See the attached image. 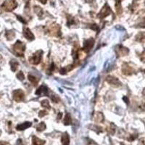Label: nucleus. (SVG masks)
Instances as JSON below:
<instances>
[{
    "mask_svg": "<svg viewBox=\"0 0 145 145\" xmlns=\"http://www.w3.org/2000/svg\"><path fill=\"white\" fill-rule=\"evenodd\" d=\"M85 1L86 2H88V3H91L92 2V0H85Z\"/></svg>",
    "mask_w": 145,
    "mask_h": 145,
    "instance_id": "nucleus-38",
    "label": "nucleus"
},
{
    "mask_svg": "<svg viewBox=\"0 0 145 145\" xmlns=\"http://www.w3.org/2000/svg\"><path fill=\"white\" fill-rule=\"evenodd\" d=\"M42 54H43V51L42 50H38L37 52H36L34 54V55L30 58V63L34 64V65H38V63L41 62Z\"/></svg>",
    "mask_w": 145,
    "mask_h": 145,
    "instance_id": "nucleus-5",
    "label": "nucleus"
},
{
    "mask_svg": "<svg viewBox=\"0 0 145 145\" xmlns=\"http://www.w3.org/2000/svg\"><path fill=\"white\" fill-rule=\"evenodd\" d=\"M72 123V120H71V117L69 113H66L65 119H64V124L65 126H68L70 124Z\"/></svg>",
    "mask_w": 145,
    "mask_h": 145,
    "instance_id": "nucleus-19",
    "label": "nucleus"
},
{
    "mask_svg": "<svg viewBox=\"0 0 145 145\" xmlns=\"http://www.w3.org/2000/svg\"><path fill=\"white\" fill-rule=\"evenodd\" d=\"M72 68H73V65H68V66L63 68L62 69L60 70V73L63 74V75H65L66 72H68V71H70Z\"/></svg>",
    "mask_w": 145,
    "mask_h": 145,
    "instance_id": "nucleus-20",
    "label": "nucleus"
},
{
    "mask_svg": "<svg viewBox=\"0 0 145 145\" xmlns=\"http://www.w3.org/2000/svg\"><path fill=\"white\" fill-rule=\"evenodd\" d=\"M16 17H17V18H18V20H19L20 22L23 23H24V24H26V23H27V21H26L25 19H23V18L21 16L18 15H16Z\"/></svg>",
    "mask_w": 145,
    "mask_h": 145,
    "instance_id": "nucleus-29",
    "label": "nucleus"
},
{
    "mask_svg": "<svg viewBox=\"0 0 145 145\" xmlns=\"http://www.w3.org/2000/svg\"><path fill=\"white\" fill-rule=\"evenodd\" d=\"M45 129H46V124L44 123V122H41L36 126V130L38 131H43Z\"/></svg>",
    "mask_w": 145,
    "mask_h": 145,
    "instance_id": "nucleus-23",
    "label": "nucleus"
},
{
    "mask_svg": "<svg viewBox=\"0 0 145 145\" xmlns=\"http://www.w3.org/2000/svg\"><path fill=\"white\" fill-rule=\"evenodd\" d=\"M39 1L41 4H45L47 3V0H38Z\"/></svg>",
    "mask_w": 145,
    "mask_h": 145,
    "instance_id": "nucleus-35",
    "label": "nucleus"
},
{
    "mask_svg": "<svg viewBox=\"0 0 145 145\" xmlns=\"http://www.w3.org/2000/svg\"><path fill=\"white\" fill-rule=\"evenodd\" d=\"M94 38H89V39H86V41H84V44H83V51L88 53L89 52V51L91 50L92 47H94Z\"/></svg>",
    "mask_w": 145,
    "mask_h": 145,
    "instance_id": "nucleus-7",
    "label": "nucleus"
},
{
    "mask_svg": "<svg viewBox=\"0 0 145 145\" xmlns=\"http://www.w3.org/2000/svg\"><path fill=\"white\" fill-rule=\"evenodd\" d=\"M47 31L49 32V34L52 36H60L61 33H60V27L57 24L54 23L52 25H49L47 29Z\"/></svg>",
    "mask_w": 145,
    "mask_h": 145,
    "instance_id": "nucleus-3",
    "label": "nucleus"
},
{
    "mask_svg": "<svg viewBox=\"0 0 145 145\" xmlns=\"http://www.w3.org/2000/svg\"><path fill=\"white\" fill-rule=\"evenodd\" d=\"M89 128H90L91 129L94 130V131H100L101 132H102V130L101 128H100V127H99V126H90Z\"/></svg>",
    "mask_w": 145,
    "mask_h": 145,
    "instance_id": "nucleus-28",
    "label": "nucleus"
},
{
    "mask_svg": "<svg viewBox=\"0 0 145 145\" xmlns=\"http://www.w3.org/2000/svg\"><path fill=\"white\" fill-rule=\"evenodd\" d=\"M62 116H63V114L61 113H59V115H58V116H57V119H58V120H60Z\"/></svg>",
    "mask_w": 145,
    "mask_h": 145,
    "instance_id": "nucleus-36",
    "label": "nucleus"
},
{
    "mask_svg": "<svg viewBox=\"0 0 145 145\" xmlns=\"http://www.w3.org/2000/svg\"><path fill=\"white\" fill-rule=\"evenodd\" d=\"M0 145H10L8 142H0Z\"/></svg>",
    "mask_w": 145,
    "mask_h": 145,
    "instance_id": "nucleus-34",
    "label": "nucleus"
},
{
    "mask_svg": "<svg viewBox=\"0 0 145 145\" xmlns=\"http://www.w3.org/2000/svg\"><path fill=\"white\" fill-rule=\"evenodd\" d=\"M119 49H117V52H118V54H120L121 56H124L129 53V49L126 47H123V46H119Z\"/></svg>",
    "mask_w": 145,
    "mask_h": 145,
    "instance_id": "nucleus-14",
    "label": "nucleus"
},
{
    "mask_svg": "<svg viewBox=\"0 0 145 145\" xmlns=\"http://www.w3.org/2000/svg\"><path fill=\"white\" fill-rule=\"evenodd\" d=\"M88 142H87V145H98L94 141H93L92 139H87Z\"/></svg>",
    "mask_w": 145,
    "mask_h": 145,
    "instance_id": "nucleus-31",
    "label": "nucleus"
},
{
    "mask_svg": "<svg viewBox=\"0 0 145 145\" xmlns=\"http://www.w3.org/2000/svg\"><path fill=\"white\" fill-rule=\"evenodd\" d=\"M23 1H25V2H27V1H29V0H23Z\"/></svg>",
    "mask_w": 145,
    "mask_h": 145,
    "instance_id": "nucleus-39",
    "label": "nucleus"
},
{
    "mask_svg": "<svg viewBox=\"0 0 145 145\" xmlns=\"http://www.w3.org/2000/svg\"><path fill=\"white\" fill-rule=\"evenodd\" d=\"M25 49V45L20 41H17L15 44L13 45V51L14 53L17 56L20 57L23 56V54Z\"/></svg>",
    "mask_w": 145,
    "mask_h": 145,
    "instance_id": "nucleus-2",
    "label": "nucleus"
},
{
    "mask_svg": "<svg viewBox=\"0 0 145 145\" xmlns=\"http://www.w3.org/2000/svg\"><path fill=\"white\" fill-rule=\"evenodd\" d=\"M5 36H6V38L7 40L11 41V40H13V38H15V32L13 31H7Z\"/></svg>",
    "mask_w": 145,
    "mask_h": 145,
    "instance_id": "nucleus-17",
    "label": "nucleus"
},
{
    "mask_svg": "<svg viewBox=\"0 0 145 145\" xmlns=\"http://www.w3.org/2000/svg\"><path fill=\"white\" fill-rule=\"evenodd\" d=\"M29 81H31V82L34 86L37 85L38 83V81H39V79H38L37 78H36L35 76H32V75H29Z\"/></svg>",
    "mask_w": 145,
    "mask_h": 145,
    "instance_id": "nucleus-21",
    "label": "nucleus"
},
{
    "mask_svg": "<svg viewBox=\"0 0 145 145\" xmlns=\"http://www.w3.org/2000/svg\"><path fill=\"white\" fill-rule=\"evenodd\" d=\"M41 104L42 107H44V108H47V109H48V110H49V109L51 108L50 104H49V101L47 100V99L43 100V101L41 102Z\"/></svg>",
    "mask_w": 145,
    "mask_h": 145,
    "instance_id": "nucleus-24",
    "label": "nucleus"
},
{
    "mask_svg": "<svg viewBox=\"0 0 145 145\" xmlns=\"http://www.w3.org/2000/svg\"><path fill=\"white\" fill-rule=\"evenodd\" d=\"M119 1H120V2H121V0H119Z\"/></svg>",
    "mask_w": 145,
    "mask_h": 145,
    "instance_id": "nucleus-40",
    "label": "nucleus"
},
{
    "mask_svg": "<svg viewBox=\"0 0 145 145\" xmlns=\"http://www.w3.org/2000/svg\"><path fill=\"white\" fill-rule=\"evenodd\" d=\"M23 35H24L25 38L29 39V41H32V40L34 39V35L33 34V33L31 31V30L27 27L23 28Z\"/></svg>",
    "mask_w": 145,
    "mask_h": 145,
    "instance_id": "nucleus-10",
    "label": "nucleus"
},
{
    "mask_svg": "<svg viewBox=\"0 0 145 145\" xmlns=\"http://www.w3.org/2000/svg\"><path fill=\"white\" fill-rule=\"evenodd\" d=\"M10 67H11V70H12V71L15 72V71H16V70L18 69V68L19 63H18L16 60H12L10 62Z\"/></svg>",
    "mask_w": 145,
    "mask_h": 145,
    "instance_id": "nucleus-15",
    "label": "nucleus"
},
{
    "mask_svg": "<svg viewBox=\"0 0 145 145\" xmlns=\"http://www.w3.org/2000/svg\"><path fill=\"white\" fill-rule=\"evenodd\" d=\"M111 13V9L110 6L108 5V4L105 3L103 7L102 8V10H100V12L98 14L97 17L99 19H103L104 18H106L107 16H108Z\"/></svg>",
    "mask_w": 145,
    "mask_h": 145,
    "instance_id": "nucleus-4",
    "label": "nucleus"
},
{
    "mask_svg": "<svg viewBox=\"0 0 145 145\" xmlns=\"http://www.w3.org/2000/svg\"><path fill=\"white\" fill-rule=\"evenodd\" d=\"M32 123L31 122H25V123H22V124H19L16 127V129L18 131H24L26 129H28L29 127L31 126Z\"/></svg>",
    "mask_w": 145,
    "mask_h": 145,
    "instance_id": "nucleus-11",
    "label": "nucleus"
},
{
    "mask_svg": "<svg viewBox=\"0 0 145 145\" xmlns=\"http://www.w3.org/2000/svg\"><path fill=\"white\" fill-rule=\"evenodd\" d=\"M17 78L19 79V80H20V81H23L25 79V76H24V74H23V72L22 71H20L17 74Z\"/></svg>",
    "mask_w": 145,
    "mask_h": 145,
    "instance_id": "nucleus-27",
    "label": "nucleus"
},
{
    "mask_svg": "<svg viewBox=\"0 0 145 145\" xmlns=\"http://www.w3.org/2000/svg\"><path fill=\"white\" fill-rule=\"evenodd\" d=\"M94 120L96 122H97V123H102V122H103V120H104V116H103L102 113H97L95 114Z\"/></svg>",
    "mask_w": 145,
    "mask_h": 145,
    "instance_id": "nucleus-16",
    "label": "nucleus"
},
{
    "mask_svg": "<svg viewBox=\"0 0 145 145\" xmlns=\"http://www.w3.org/2000/svg\"><path fill=\"white\" fill-rule=\"evenodd\" d=\"M54 70H55V65H54V63H52L50 67H49V70H47V73L48 74H51V73L53 72Z\"/></svg>",
    "mask_w": 145,
    "mask_h": 145,
    "instance_id": "nucleus-26",
    "label": "nucleus"
},
{
    "mask_svg": "<svg viewBox=\"0 0 145 145\" xmlns=\"http://www.w3.org/2000/svg\"><path fill=\"white\" fill-rule=\"evenodd\" d=\"M47 115V113L45 110H41L38 113V116L41 117H41L44 116V115Z\"/></svg>",
    "mask_w": 145,
    "mask_h": 145,
    "instance_id": "nucleus-32",
    "label": "nucleus"
},
{
    "mask_svg": "<svg viewBox=\"0 0 145 145\" xmlns=\"http://www.w3.org/2000/svg\"><path fill=\"white\" fill-rule=\"evenodd\" d=\"M106 81L108 83H110L111 86H113L115 87H118L120 85V82L119 80L112 76H108L106 78Z\"/></svg>",
    "mask_w": 145,
    "mask_h": 145,
    "instance_id": "nucleus-9",
    "label": "nucleus"
},
{
    "mask_svg": "<svg viewBox=\"0 0 145 145\" xmlns=\"http://www.w3.org/2000/svg\"><path fill=\"white\" fill-rule=\"evenodd\" d=\"M34 10L35 13H36L38 17H41V16L43 15V14H44V11L42 10V8H41L39 6H34Z\"/></svg>",
    "mask_w": 145,
    "mask_h": 145,
    "instance_id": "nucleus-18",
    "label": "nucleus"
},
{
    "mask_svg": "<svg viewBox=\"0 0 145 145\" xmlns=\"http://www.w3.org/2000/svg\"><path fill=\"white\" fill-rule=\"evenodd\" d=\"M13 97L14 100L18 102L23 101L24 98H25V94L20 89H17L15 91L13 92Z\"/></svg>",
    "mask_w": 145,
    "mask_h": 145,
    "instance_id": "nucleus-6",
    "label": "nucleus"
},
{
    "mask_svg": "<svg viewBox=\"0 0 145 145\" xmlns=\"http://www.w3.org/2000/svg\"><path fill=\"white\" fill-rule=\"evenodd\" d=\"M90 29H92V30H94V31H99V26H98L97 24H92V25H90Z\"/></svg>",
    "mask_w": 145,
    "mask_h": 145,
    "instance_id": "nucleus-30",
    "label": "nucleus"
},
{
    "mask_svg": "<svg viewBox=\"0 0 145 145\" xmlns=\"http://www.w3.org/2000/svg\"><path fill=\"white\" fill-rule=\"evenodd\" d=\"M67 18H68L67 25H68V26H70V25H74V24H75V20H74V18H72V16L68 15H67Z\"/></svg>",
    "mask_w": 145,
    "mask_h": 145,
    "instance_id": "nucleus-22",
    "label": "nucleus"
},
{
    "mask_svg": "<svg viewBox=\"0 0 145 145\" xmlns=\"http://www.w3.org/2000/svg\"><path fill=\"white\" fill-rule=\"evenodd\" d=\"M36 94L38 95L39 97H43V96H48L49 95V89L47 87V86L42 85L36 90Z\"/></svg>",
    "mask_w": 145,
    "mask_h": 145,
    "instance_id": "nucleus-8",
    "label": "nucleus"
},
{
    "mask_svg": "<svg viewBox=\"0 0 145 145\" xmlns=\"http://www.w3.org/2000/svg\"><path fill=\"white\" fill-rule=\"evenodd\" d=\"M18 7V3L15 0H6L2 6L0 7V10L5 12H11Z\"/></svg>",
    "mask_w": 145,
    "mask_h": 145,
    "instance_id": "nucleus-1",
    "label": "nucleus"
},
{
    "mask_svg": "<svg viewBox=\"0 0 145 145\" xmlns=\"http://www.w3.org/2000/svg\"><path fill=\"white\" fill-rule=\"evenodd\" d=\"M116 29H118V30H124V29L123 28H122V27H118V26H116Z\"/></svg>",
    "mask_w": 145,
    "mask_h": 145,
    "instance_id": "nucleus-37",
    "label": "nucleus"
},
{
    "mask_svg": "<svg viewBox=\"0 0 145 145\" xmlns=\"http://www.w3.org/2000/svg\"><path fill=\"white\" fill-rule=\"evenodd\" d=\"M16 145H24L23 144V143L22 139H18V140H17V142H16Z\"/></svg>",
    "mask_w": 145,
    "mask_h": 145,
    "instance_id": "nucleus-33",
    "label": "nucleus"
},
{
    "mask_svg": "<svg viewBox=\"0 0 145 145\" xmlns=\"http://www.w3.org/2000/svg\"><path fill=\"white\" fill-rule=\"evenodd\" d=\"M61 142L63 145H69L70 144V137L68 133L66 132H65L62 135L61 137Z\"/></svg>",
    "mask_w": 145,
    "mask_h": 145,
    "instance_id": "nucleus-12",
    "label": "nucleus"
},
{
    "mask_svg": "<svg viewBox=\"0 0 145 145\" xmlns=\"http://www.w3.org/2000/svg\"><path fill=\"white\" fill-rule=\"evenodd\" d=\"M49 97H50L51 99H52V101L53 102H58L60 101V98L58 97L57 95L52 94L50 95Z\"/></svg>",
    "mask_w": 145,
    "mask_h": 145,
    "instance_id": "nucleus-25",
    "label": "nucleus"
},
{
    "mask_svg": "<svg viewBox=\"0 0 145 145\" xmlns=\"http://www.w3.org/2000/svg\"><path fill=\"white\" fill-rule=\"evenodd\" d=\"M45 141L37 138L36 136H33L32 137V145H44Z\"/></svg>",
    "mask_w": 145,
    "mask_h": 145,
    "instance_id": "nucleus-13",
    "label": "nucleus"
}]
</instances>
